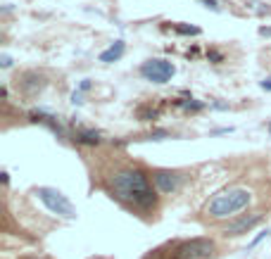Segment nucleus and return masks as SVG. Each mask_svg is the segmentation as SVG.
I'll return each instance as SVG.
<instances>
[{
    "label": "nucleus",
    "instance_id": "dca6fc26",
    "mask_svg": "<svg viewBox=\"0 0 271 259\" xmlns=\"http://www.w3.org/2000/svg\"><path fill=\"white\" fill-rule=\"evenodd\" d=\"M21 259H48V257H21Z\"/></svg>",
    "mask_w": 271,
    "mask_h": 259
},
{
    "label": "nucleus",
    "instance_id": "ddd939ff",
    "mask_svg": "<svg viewBox=\"0 0 271 259\" xmlns=\"http://www.w3.org/2000/svg\"><path fill=\"white\" fill-rule=\"evenodd\" d=\"M200 2H202V5H207L209 10H219V2H217V0H200Z\"/></svg>",
    "mask_w": 271,
    "mask_h": 259
},
{
    "label": "nucleus",
    "instance_id": "f8f14e48",
    "mask_svg": "<svg viewBox=\"0 0 271 259\" xmlns=\"http://www.w3.org/2000/svg\"><path fill=\"white\" fill-rule=\"evenodd\" d=\"M167 136H169L167 131H155V133H150V138H152V140H162V138H167Z\"/></svg>",
    "mask_w": 271,
    "mask_h": 259
},
{
    "label": "nucleus",
    "instance_id": "4468645a",
    "mask_svg": "<svg viewBox=\"0 0 271 259\" xmlns=\"http://www.w3.org/2000/svg\"><path fill=\"white\" fill-rule=\"evenodd\" d=\"M259 34H262V36H271V29H267V26H264V29H259Z\"/></svg>",
    "mask_w": 271,
    "mask_h": 259
},
{
    "label": "nucleus",
    "instance_id": "1a4fd4ad",
    "mask_svg": "<svg viewBox=\"0 0 271 259\" xmlns=\"http://www.w3.org/2000/svg\"><path fill=\"white\" fill-rule=\"evenodd\" d=\"M76 140H79V143H86V145H98V143H100V133H98V131H81Z\"/></svg>",
    "mask_w": 271,
    "mask_h": 259
},
{
    "label": "nucleus",
    "instance_id": "6e6552de",
    "mask_svg": "<svg viewBox=\"0 0 271 259\" xmlns=\"http://www.w3.org/2000/svg\"><path fill=\"white\" fill-rule=\"evenodd\" d=\"M122 55H124V40H117L112 48H107V50L100 55V62H117Z\"/></svg>",
    "mask_w": 271,
    "mask_h": 259
},
{
    "label": "nucleus",
    "instance_id": "9b49d317",
    "mask_svg": "<svg viewBox=\"0 0 271 259\" xmlns=\"http://www.w3.org/2000/svg\"><path fill=\"white\" fill-rule=\"evenodd\" d=\"M0 64H2V69L12 67V57H10V55H0Z\"/></svg>",
    "mask_w": 271,
    "mask_h": 259
},
{
    "label": "nucleus",
    "instance_id": "20e7f679",
    "mask_svg": "<svg viewBox=\"0 0 271 259\" xmlns=\"http://www.w3.org/2000/svg\"><path fill=\"white\" fill-rule=\"evenodd\" d=\"M212 255H214V240L209 238L183 240L174 250V259H209Z\"/></svg>",
    "mask_w": 271,
    "mask_h": 259
},
{
    "label": "nucleus",
    "instance_id": "423d86ee",
    "mask_svg": "<svg viewBox=\"0 0 271 259\" xmlns=\"http://www.w3.org/2000/svg\"><path fill=\"white\" fill-rule=\"evenodd\" d=\"M257 223H262V214H259V212L248 214V217H240V219L231 221L224 228V236H226V238H238V236H243V233H250Z\"/></svg>",
    "mask_w": 271,
    "mask_h": 259
},
{
    "label": "nucleus",
    "instance_id": "f3484780",
    "mask_svg": "<svg viewBox=\"0 0 271 259\" xmlns=\"http://www.w3.org/2000/svg\"><path fill=\"white\" fill-rule=\"evenodd\" d=\"M269 133H271V121H269Z\"/></svg>",
    "mask_w": 271,
    "mask_h": 259
},
{
    "label": "nucleus",
    "instance_id": "0eeeda50",
    "mask_svg": "<svg viewBox=\"0 0 271 259\" xmlns=\"http://www.w3.org/2000/svg\"><path fill=\"white\" fill-rule=\"evenodd\" d=\"M155 185L162 190V193H176L179 190L181 181H183V176L176 174V171H167V169H160V171H155Z\"/></svg>",
    "mask_w": 271,
    "mask_h": 259
},
{
    "label": "nucleus",
    "instance_id": "f03ea898",
    "mask_svg": "<svg viewBox=\"0 0 271 259\" xmlns=\"http://www.w3.org/2000/svg\"><path fill=\"white\" fill-rule=\"evenodd\" d=\"M250 200H252L250 190H245V188H229V190H224V193H219V195L212 198V202L207 204V214L214 217V219H226L231 214L243 212L250 204Z\"/></svg>",
    "mask_w": 271,
    "mask_h": 259
},
{
    "label": "nucleus",
    "instance_id": "2eb2a0df",
    "mask_svg": "<svg viewBox=\"0 0 271 259\" xmlns=\"http://www.w3.org/2000/svg\"><path fill=\"white\" fill-rule=\"evenodd\" d=\"M262 88H267V91H271V79H269V81H262Z\"/></svg>",
    "mask_w": 271,
    "mask_h": 259
},
{
    "label": "nucleus",
    "instance_id": "f257e3e1",
    "mask_svg": "<svg viewBox=\"0 0 271 259\" xmlns=\"http://www.w3.org/2000/svg\"><path fill=\"white\" fill-rule=\"evenodd\" d=\"M109 188H112V193H114L119 200L133 204V207H141V209L152 207L155 200H157V195H155L152 185L147 181V176H145L141 169L117 171V174L109 179Z\"/></svg>",
    "mask_w": 271,
    "mask_h": 259
},
{
    "label": "nucleus",
    "instance_id": "9d476101",
    "mask_svg": "<svg viewBox=\"0 0 271 259\" xmlns=\"http://www.w3.org/2000/svg\"><path fill=\"white\" fill-rule=\"evenodd\" d=\"M176 31H179V34H186V36H198L200 34L198 26H176Z\"/></svg>",
    "mask_w": 271,
    "mask_h": 259
},
{
    "label": "nucleus",
    "instance_id": "7ed1b4c3",
    "mask_svg": "<svg viewBox=\"0 0 271 259\" xmlns=\"http://www.w3.org/2000/svg\"><path fill=\"white\" fill-rule=\"evenodd\" d=\"M38 200L45 204L53 214L62 217V219H74L76 217V207L69 202V198L64 193H60L57 188H48V185H41L36 190Z\"/></svg>",
    "mask_w": 271,
    "mask_h": 259
},
{
    "label": "nucleus",
    "instance_id": "39448f33",
    "mask_svg": "<svg viewBox=\"0 0 271 259\" xmlns=\"http://www.w3.org/2000/svg\"><path fill=\"white\" fill-rule=\"evenodd\" d=\"M141 74H143L147 81H152V83H167L171 76L176 74V69H174V64L167 62V60H147V62H143V67H141Z\"/></svg>",
    "mask_w": 271,
    "mask_h": 259
}]
</instances>
